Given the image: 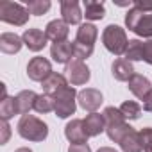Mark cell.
Instances as JSON below:
<instances>
[{"label":"cell","instance_id":"cell-1","mask_svg":"<svg viewBox=\"0 0 152 152\" xmlns=\"http://www.w3.org/2000/svg\"><path fill=\"white\" fill-rule=\"evenodd\" d=\"M16 131L23 140H29V141H43L48 136V125L34 115L22 116L16 125Z\"/></svg>","mask_w":152,"mask_h":152},{"label":"cell","instance_id":"cell-2","mask_svg":"<svg viewBox=\"0 0 152 152\" xmlns=\"http://www.w3.org/2000/svg\"><path fill=\"white\" fill-rule=\"evenodd\" d=\"M125 25L138 36L152 38V13H143L138 7H132L125 15Z\"/></svg>","mask_w":152,"mask_h":152},{"label":"cell","instance_id":"cell-3","mask_svg":"<svg viewBox=\"0 0 152 152\" xmlns=\"http://www.w3.org/2000/svg\"><path fill=\"white\" fill-rule=\"evenodd\" d=\"M102 43L113 56L125 54V48L129 45L127 34L120 25H107L102 32Z\"/></svg>","mask_w":152,"mask_h":152},{"label":"cell","instance_id":"cell-4","mask_svg":"<svg viewBox=\"0 0 152 152\" xmlns=\"http://www.w3.org/2000/svg\"><path fill=\"white\" fill-rule=\"evenodd\" d=\"M29 15L31 13L27 11V7H23L22 4L9 2V0H2L0 2V20L6 23L22 27L29 22Z\"/></svg>","mask_w":152,"mask_h":152},{"label":"cell","instance_id":"cell-5","mask_svg":"<svg viewBox=\"0 0 152 152\" xmlns=\"http://www.w3.org/2000/svg\"><path fill=\"white\" fill-rule=\"evenodd\" d=\"M77 91L73 90V86H66L64 90H61L57 95H54V113L59 118H68L75 113L77 109V104H75V99H77Z\"/></svg>","mask_w":152,"mask_h":152},{"label":"cell","instance_id":"cell-6","mask_svg":"<svg viewBox=\"0 0 152 152\" xmlns=\"http://www.w3.org/2000/svg\"><path fill=\"white\" fill-rule=\"evenodd\" d=\"M52 64L47 57H32L27 64V75L31 81H36V83H43L45 79H48L52 75Z\"/></svg>","mask_w":152,"mask_h":152},{"label":"cell","instance_id":"cell-7","mask_svg":"<svg viewBox=\"0 0 152 152\" xmlns=\"http://www.w3.org/2000/svg\"><path fill=\"white\" fill-rule=\"evenodd\" d=\"M66 72V79L72 86H83L90 81L91 77V73H90V68L83 63V61H77V59H73L66 64L64 68Z\"/></svg>","mask_w":152,"mask_h":152},{"label":"cell","instance_id":"cell-8","mask_svg":"<svg viewBox=\"0 0 152 152\" xmlns=\"http://www.w3.org/2000/svg\"><path fill=\"white\" fill-rule=\"evenodd\" d=\"M64 136L72 145H81V143H88V132L84 129V122L79 118H73L72 122L66 124L64 127Z\"/></svg>","mask_w":152,"mask_h":152},{"label":"cell","instance_id":"cell-9","mask_svg":"<svg viewBox=\"0 0 152 152\" xmlns=\"http://www.w3.org/2000/svg\"><path fill=\"white\" fill-rule=\"evenodd\" d=\"M77 100H79V106L84 111L97 113V109L102 104V93L99 90H95V88H86V90H81L79 91Z\"/></svg>","mask_w":152,"mask_h":152},{"label":"cell","instance_id":"cell-10","mask_svg":"<svg viewBox=\"0 0 152 152\" xmlns=\"http://www.w3.org/2000/svg\"><path fill=\"white\" fill-rule=\"evenodd\" d=\"M50 57L59 64H68L70 61H73V43L68 39L59 41V43H52Z\"/></svg>","mask_w":152,"mask_h":152},{"label":"cell","instance_id":"cell-11","mask_svg":"<svg viewBox=\"0 0 152 152\" xmlns=\"http://www.w3.org/2000/svg\"><path fill=\"white\" fill-rule=\"evenodd\" d=\"M22 39H23V45H25L29 50H32V52L43 50V48L47 47V41H48L47 34H45L43 31H39V29H27V31L23 32Z\"/></svg>","mask_w":152,"mask_h":152},{"label":"cell","instance_id":"cell-12","mask_svg":"<svg viewBox=\"0 0 152 152\" xmlns=\"http://www.w3.org/2000/svg\"><path fill=\"white\" fill-rule=\"evenodd\" d=\"M61 15H63V22H66L68 25H77L83 20V13L79 7L77 0H63L61 2Z\"/></svg>","mask_w":152,"mask_h":152},{"label":"cell","instance_id":"cell-13","mask_svg":"<svg viewBox=\"0 0 152 152\" xmlns=\"http://www.w3.org/2000/svg\"><path fill=\"white\" fill-rule=\"evenodd\" d=\"M68 27H70V25H68L66 22H63V20H52V22L47 23L45 34H47V38H48L50 41H54V43L66 41V38H68V34H70V29H68Z\"/></svg>","mask_w":152,"mask_h":152},{"label":"cell","instance_id":"cell-14","mask_svg":"<svg viewBox=\"0 0 152 152\" xmlns=\"http://www.w3.org/2000/svg\"><path fill=\"white\" fill-rule=\"evenodd\" d=\"M111 72H113V77H115L116 81H127V83H129V79L132 77V75L136 73L132 63L127 61L125 57L115 59L113 64H111Z\"/></svg>","mask_w":152,"mask_h":152},{"label":"cell","instance_id":"cell-15","mask_svg":"<svg viewBox=\"0 0 152 152\" xmlns=\"http://www.w3.org/2000/svg\"><path fill=\"white\" fill-rule=\"evenodd\" d=\"M127 86H129V90H131L140 100H143V99L152 91L150 81H148L147 77H143V75H140V73H134V75H132V77L129 79V83H127Z\"/></svg>","mask_w":152,"mask_h":152},{"label":"cell","instance_id":"cell-16","mask_svg":"<svg viewBox=\"0 0 152 152\" xmlns=\"http://www.w3.org/2000/svg\"><path fill=\"white\" fill-rule=\"evenodd\" d=\"M68 86V79L64 77V75H61V73H52L48 79H45L43 83H41V88H43V91L47 93V95H50V97H54V95H57L61 90H64Z\"/></svg>","mask_w":152,"mask_h":152},{"label":"cell","instance_id":"cell-17","mask_svg":"<svg viewBox=\"0 0 152 152\" xmlns=\"http://www.w3.org/2000/svg\"><path fill=\"white\" fill-rule=\"evenodd\" d=\"M120 148L124 152H141L143 150V145H141V138H140V132L134 131L132 127L122 136V140L118 141Z\"/></svg>","mask_w":152,"mask_h":152},{"label":"cell","instance_id":"cell-18","mask_svg":"<svg viewBox=\"0 0 152 152\" xmlns=\"http://www.w3.org/2000/svg\"><path fill=\"white\" fill-rule=\"evenodd\" d=\"M36 99H38V95H36L32 90H23V91H20V93L15 97L18 115H22V116L29 115V111H31V109H34Z\"/></svg>","mask_w":152,"mask_h":152},{"label":"cell","instance_id":"cell-19","mask_svg":"<svg viewBox=\"0 0 152 152\" xmlns=\"http://www.w3.org/2000/svg\"><path fill=\"white\" fill-rule=\"evenodd\" d=\"M97 36H99V29H97L93 23H83V25L77 29L75 41H77V43H83V45H88V47H95Z\"/></svg>","mask_w":152,"mask_h":152},{"label":"cell","instance_id":"cell-20","mask_svg":"<svg viewBox=\"0 0 152 152\" xmlns=\"http://www.w3.org/2000/svg\"><path fill=\"white\" fill-rule=\"evenodd\" d=\"M22 45H23V39L15 32H4L0 36V50L4 54H16L20 52Z\"/></svg>","mask_w":152,"mask_h":152},{"label":"cell","instance_id":"cell-21","mask_svg":"<svg viewBox=\"0 0 152 152\" xmlns=\"http://www.w3.org/2000/svg\"><path fill=\"white\" fill-rule=\"evenodd\" d=\"M83 122H84V129L88 136H99L100 132L106 131V122L100 113H90Z\"/></svg>","mask_w":152,"mask_h":152},{"label":"cell","instance_id":"cell-22","mask_svg":"<svg viewBox=\"0 0 152 152\" xmlns=\"http://www.w3.org/2000/svg\"><path fill=\"white\" fill-rule=\"evenodd\" d=\"M84 16L86 20H102L106 16V7L102 2H95V0H84Z\"/></svg>","mask_w":152,"mask_h":152},{"label":"cell","instance_id":"cell-23","mask_svg":"<svg viewBox=\"0 0 152 152\" xmlns=\"http://www.w3.org/2000/svg\"><path fill=\"white\" fill-rule=\"evenodd\" d=\"M102 116H104V122H106V129L125 124V118H124V115L120 113V109H116V107H113V106L106 107L104 113H102Z\"/></svg>","mask_w":152,"mask_h":152},{"label":"cell","instance_id":"cell-24","mask_svg":"<svg viewBox=\"0 0 152 152\" xmlns=\"http://www.w3.org/2000/svg\"><path fill=\"white\" fill-rule=\"evenodd\" d=\"M143 41H140V39H129V45H127V48H125V59L127 61H141L143 59Z\"/></svg>","mask_w":152,"mask_h":152},{"label":"cell","instance_id":"cell-25","mask_svg":"<svg viewBox=\"0 0 152 152\" xmlns=\"http://www.w3.org/2000/svg\"><path fill=\"white\" fill-rule=\"evenodd\" d=\"M15 115H18L15 97H6V99L0 100V116H2V120H4V122H7V120H9V118H13Z\"/></svg>","mask_w":152,"mask_h":152},{"label":"cell","instance_id":"cell-26","mask_svg":"<svg viewBox=\"0 0 152 152\" xmlns=\"http://www.w3.org/2000/svg\"><path fill=\"white\" fill-rule=\"evenodd\" d=\"M118 109H120V113L124 115L125 120H138L140 115H141V106H140L138 102H134V100H127V102H124Z\"/></svg>","mask_w":152,"mask_h":152},{"label":"cell","instance_id":"cell-27","mask_svg":"<svg viewBox=\"0 0 152 152\" xmlns=\"http://www.w3.org/2000/svg\"><path fill=\"white\" fill-rule=\"evenodd\" d=\"M54 97H50V95H47V93H43V95H38V99H36V104H34V109L38 111V113H50V111H54Z\"/></svg>","mask_w":152,"mask_h":152},{"label":"cell","instance_id":"cell-28","mask_svg":"<svg viewBox=\"0 0 152 152\" xmlns=\"http://www.w3.org/2000/svg\"><path fill=\"white\" fill-rule=\"evenodd\" d=\"M50 6L52 4L48 0H31V2H27V11L34 16H41L50 9Z\"/></svg>","mask_w":152,"mask_h":152},{"label":"cell","instance_id":"cell-29","mask_svg":"<svg viewBox=\"0 0 152 152\" xmlns=\"http://www.w3.org/2000/svg\"><path fill=\"white\" fill-rule=\"evenodd\" d=\"M91 54H93V47H88V45H83V43L73 41V59L84 61V59H88Z\"/></svg>","mask_w":152,"mask_h":152},{"label":"cell","instance_id":"cell-30","mask_svg":"<svg viewBox=\"0 0 152 152\" xmlns=\"http://www.w3.org/2000/svg\"><path fill=\"white\" fill-rule=\"evenodd\" d=\"M140 138H141V145L145 152H152V127H145L140 131Z\"/></svg>","mask_w":152,"mask_h":152},{"label":"cell","instance_id":"cell-31","mask_svg":"<svg viewBox=\"0 0 152 152\" xmlns=\"http://www.w3.org/2000/svg\"><path fill=\"white\" fill-rule=\"evenodd\" d=\"M143 61L152 64V39L145 41V45H143Z\"/></svg>","mask_w":152,"mask_h":152},{"label":"cell","instance_id":"cell-32","mask_svg":"<svg viewBox=\"0 0 152 152\" xmlns=\"http://www.w3.org/2000/svg\"><path fill=\"white\" fill-rule=\"evenodd\" d=\"M134 7H138L143 13H152V2H143V0H134Z\"/></svg>","mask_w":152,"mask_h":152},{"label":"cell","instance_id":"cell-33","mask_svg":"<svg viewBox=\"0 0 152 152\" xmlns=\"http://www.w3.org/2000/svg\"><path fill=\"white\" fill-rule=\"evenodd\" d=\"M68 152H91L88 143H81V145H70Z\"/></svg>","mask_w":152,"mask_h":152},{"label":"cell","instance_id":"cell-34","mask_svg":"<svg viewBox=\"0 0 152 152\" xmlns=\"http://www.w3.org/2000/svg\"><path fill=\"white\" fill-rule=\"evenodd\" d=\"M9 136H11V127H9L7 122H2V140H0V141H2V145L7 143Z\"/></svg>","mask_w":152,"mask_h":152},{"label":"cell","instance_id":"cell-35","mask_svg":"<svg viewBox=\"0 0 152 152\" xmlns=\"http://www.w3.org/2000/svg\"><path fill=\"white\" fill-rule=\"evenodd\" d=\"M143 109L148 111V113H152V91L143 99Z\"/></svg>","mask_w":152,"mask_h":152},{"label":"cell","instance_id":"cell-36","mask_svg":"<svg viewBox=\"0 0 152 152\" xmlns=\"http://www.w3.org/2000/svg\"><path fill=\"white\" fill-rule=\"evenodd\" d=\"M97 152H118V150H115V148H111V147H100Z\"/></svg>","mask_w":152,"mask_h":152},{"label":"cell","instance_id":"cell-37","mask_svg":"<svg viewBox=\"0 0 152 152\" xmlns=\"http://www.w3.org/2000/svg\"><path fill=\"white\" fill-rule=\"evenodd\" d=\"M15 152H32V150L27 148V147H22V148H18V150H15Z\"/></svg>","mask_w":152,"mask_h":152}]
</instances>
